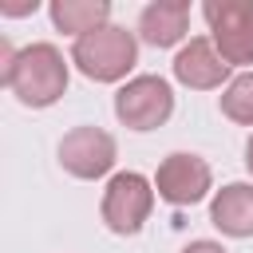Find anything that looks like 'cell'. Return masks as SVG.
Masks as SVG:
<instances>
[{
	"mask_svg": "<svg viewBox=\"0 0 253 253\" xmlns=\"http://www.w3.org/2000/svg\"><path fill=\"white\" fill-rule=\"evenodd\" d=\"M59 166L79 178V182H95L103 174L115 170V158H119V142L111 130L103 126H71L63 138H59Z\"/></svg>",
	"mask_w": 253,
	"mask_h": 253,
	"instance_id": "6",
	"label": "cell"
},
{
	"mask_svg": "<svg viewBox=\"0 0 253 253\" xmlns=\"http://www.w3.org/2000/svg\"><path fill=\"white\" fill-rule=\"evenodd\" d=\"M245 170L253 174V134H249V142H245Z\"/></svg>",
	"mask_w": 253,
	"mask_h": 253,
	"instance_id": "15",
	"label": "cell"
},
{
	"mask_svg": "<svg viewBox=\"0 0 253 253\" xmlns=\"http://www.w3.org/2000/svg\"><path fill=\"white\" fill-rule=\"evenodd\" d=\"M154 178L138 174V170H119L111 174L107 190H103V202H99V217L111 233L119 237H134L146 221H150V210H154Z\"/></svg>",
	"mask_w": 253,
	"mask_h": 253,
	"instance_id": "3",
	"label": "cell"
},
{
	"mask_svg": "<svg viewBox=\"0 0 253 253\" xmlns=\"http://www.w3.org/2000/svg\"><path fill=\"white\" fill-rule=\"evenodd\" d=\"M0 12H4V16H28V12H36V0H28V4H12V0H0Z\"/></svg>",
	"mask_w": 253,
	"mask_h": 253,
	"instance_id": "14",
	"label": "cell"
},
{
	"mask_svg": "<svg viewBox=\"0 0 253 253\" xmlns=\"http://www.w3.org/2000/svg\"><path fill=\"white\" fill-rule=\"evenodd\" d=\"M174 115V87L162 75H130L115 91V119L126 130H158Z\"/></svg>",
	"mask_w": 253,
	"mask_h": 253,
	"instance_id": "4",
	"label": "cell"
},
{
	"mask_svg": "<svg viewBox=\"0 0 253 253\" xmlns=\"http://www.w3.org/2000/svg\"><path fill=\"white\" fill-rule=\"evenodd\" d=\"M210 225L221 237H253V182H229L210 198Z\"/></svg>",
	"mask_w": 253,
	"mask_h": 253,
	"instance_id": "10",
	"label": "cell"
},
{
	"mask_svg": "<svg viewBox=\"0 0 253 253\" xmlns=\"http://www.w3.org/2000/svg\"><path fill=\"white\" fill-rule=\"evenodd\" d=\"M67 59L91 83H123L138 63V32H126L123 24H103L79 36Z\"/></svg>",
	"mask_w": 253,
	"mask_h": 253,
	"instance_id": "2",
	"label": "cell"
},
{
	"mask_svg": "<svg viewBox=\"0 0 253 253\" xmlns=\"http://www.w3.org/2000/svg\"><path fill=\"white\" fill-rule=\"evenodd\" d=\"M217 107H221V115H225L229 123H237V126H253V71L233 75L229 87L221 91Z\"/></svg>",
	"mask_w": 253,
	"mask_h": 253,
	"instance_id": "12",
	"label": "cell"
},
{
	"mask_svg": "<svg viewBox=\"0 0 253 253\" xmlns=\"http://www.w3.org/2000/svg\"><path fill=\"white\" fill-rule=\"evenodd\" d=\"M190 32V0H150L138 12V40L150 47H178Z\"/></svg>",
	"mask_w": 253,
	"mask_h": 253,
	"instance_id": "9",
	"label": "cell"
},
{
	"mask_svg": "<svg viewBox=\"0 0 253 253\" xmlns=\"http://www.w3.org/2000/svg\"><path fill=\"white\" fill-rule=\"evenodd\" d=\"M202 16L217 55L229 67L253 63V0H206Z\"/></svg>",
	"mask_w": 253,
	"mask_h": 253,
	"instance_id": "5",
	"label": "cell"
},
{
	"mask_svg": "<svg viewBox=\"0 0 253 253\" xmlns=\"http://www.w3.org/2000/svg\"><path fill=\"white\" fill-rule=\"evenodd\" d=\"M47 16H51L55 32L79 40V36L111 24V0H51Z\"/></svg>",
	"mask_w": 253,
	"mask_h": 253,
	"instance_id": "11",
	"label": "cell"
},
{
	"mask_svg": "<svg viewBox=\"0 0 253 253\" xmlns=\"http://www.w3.org/2000/svg\"><path fill=\"white\" fill-rule=\"evenodd\" d=\"M154 190L166 206H198L202 198H210L213 190V170L202 154H190V150H174L158 162L154 170Z\"/></svg>",
	"mask_w": 253,
	"mask_h": 253,
	"instance_id": "7",
	"label": "cell"
},
{
	"mask_svg": "<svg viewBox=\"0 0 253 253\" xmlns=\"http://www.w3.org/2000/svg\"><path fill=\"white\" fill-rule=\"evenodd\" d=\"M170 71H174V79L182 83V87H190V91H213V87H229V63L217 55V47H213V40L210 36H190V43H182L178 47V55H174V63H170Z\"/></svg>",
	"mask_w": 253,
	"mask_h": 253,
	"instance_id": "8",
	"label": "cell"
},
{
	"mask_svg": "<svg viewBox=\"0 0 253 253\" xmlns=\"http://www.w3.org/2000/svg\"><path fill=\"white\" fill-rule=\"evenodd\" d=\"M182 253H225V245H221V241H210V237H198V241H190Z\"/></svg>",
	"mask_w": 253,
	"mask_h": 253,
	"instance_id": "13",
	"label": "cell"
},
{
	"mask_svg": "<svg viewBox=\"0 0 253 253\" xmlns=\"http://www.w3.org/2000/svg\"><path fill=\"white\" fill-rule=\"evenodd\" d=\"M67 79H71V59H63V51L47 40L20 47L12 67L0 71V83L32 111L55 107L67 95Z\"/></svg>",
	"mask_w": 253,
	"mask_h": 253,
	"instance_id": "1",
	"label": "cell"
}]
</instances>
